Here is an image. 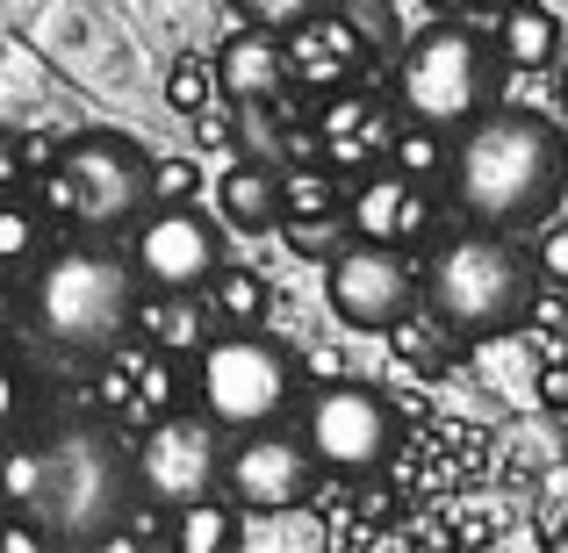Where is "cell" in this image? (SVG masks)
Wrapping results in <instances>:
<instances>
[{
    "instance_id": "6da1fadb",
    "label": "cell",
    "mask_w": 568,
    "mask_h": 553,
    "mask_svg": "<svg viewBox=\"0 0 568 553\" xmlns=\"http://www.w3.org/2000/svg\"><path fill=\"white\" fill-rule=\"evenodd\" d=\"M454 208L475 231H540L568 194V130L532 109H497L454 152Z\"/></svg>"
},
{
    "instance_id": "7a4b0ae2",
    "label": "cell",
    "mask_w": 568,
    "mask_h": 553,
    "mask_svg": "<svg viewBox=\"0 0 568 553\" xmlns=\"http://www.w3.org/2000/svg\"><path fill=\"white\" fill-rule=\"evenodd\" d=\"M540 288H547L540 259L497 231H454L425 259V317L454 346H489V338L518 331L540 303Z\"/></svg>"
},
{
    "instance_id": "3957f363",
    "label": "cell",
    "mask_w": 568,
    "mask_h": 553,
    "mask_svg": "<svg viewBox=\"0 0 568 553\" xmlns=\"http://www.w3.org/2000/svg\"><path fill=\"white\" fill-rule=\"evenodd\" d=\"M130 489H138V460L101 424L72 417L37 439V503L22 518H43L58 546L94 553L109 532L130 525Z\"/></svg>"
},
{
    "instance_id": "277c9868",
    "label": "cell",
    "mask_w": 568,
    "mask_h": 553,
    "mask_svg": "<svg viewBox=\"0 0 568 553\" xmlns=\"http://www.w3.org/2000/svg\"><path fill=\"white\" fill-rule=\"evenodd\" d=\"M22 303H29V324L58 352H115L144 317L138 266L123 252L94 245V237L43 252V266L22 280Z\"/></svg>"
},
{
    "instance_id": "5b68a950",
    "label": "cell",
    "mask_w": 568,
    "mask_h": 553,
    "mask_svg": "<svg viewBox=\"0 0 568 553\" xmlns=\"http://www.w3.org/2000/svg\"><path fill=\"white\" fill-rule=\"evenodd\" d=\"M497 65L504 51L489 37H475L468 22H432L403 43L396 58V101L417 130H446V137H468L483 115H497Z\"/></svg>"
},
{
    "instance_id": "8992f818",
    "label": "cell",
    "mask_w": 568,
    "mask_h": 553,
    "mask_svg": "<svg viewBox=\"0 0 568 553\" xmlns=\"http://www.w3.org/2000/svg\"><path fill=\"white\" fill-rule=\"evenodd\" d=\"M159 194V158L138 137H115V130H87L65 152L43 166V208L72 216L80 231H115L130 216H152Z\"/></svg>"
},
{
    "instance_id": "52a82bcc",
    "label": "cell",
    "mask_w": 568,
    "mask_h": 553,
    "mask_svg": "<svg viewBox=\"0 0 568 553\" xmlns=\"http://www.w3.org/2000/svg\"><path fill=\"white\" fill-rule=\"evenodd\" d=\"M194 396L231 439H252V431H274L295 402H310V388H303V360L281 338L223 331L194 367Z\"/></svg>"
},
{
    "instance_id": "ba28073f",
    "label": "cell",
    "mask_w": 568,
    "mask_h": 553,
    "mask_svg": "<svg viewBox=\"0 0 568 553\" xmlns=\"http://www.w3.org/2000/svg\"><path fill=\"white\" fill-rule=\"evenodd\" d=\"M138 496L166 503L173 518L209 503L223 489V468H231V431L216 424L209 410H173L152 417V431L138 439Z\"/></svg>"
},
{
    "instance_id": "9c48e42d",
    "label": "cell",
    "mask_w": 568,
    "mask_h": 553,
    "mask_svg": "<svg viewBox=\"0 0 568 553\" xmlns=\"http://www.w3.org/2000/svg\"><path fill=\"white\" fill-rule=\"evenodd\" d=\"M303 439L324 460V474H382L396 460V402L367 381H317L303 402Z\"/></svg>"
},
{
    "instance_id": "30bf717a",
    "label": "cell",
    "mask_w": 568,
    "mask_h": 553,
    "mask_svg": "<svg viewBox=\"0 0 568 553\" xmlns=\"http://www.w3.org/2000/svg\"><path fill=\"white\" fill-rule=\"evenodd\" d=\"M144 295H209L223 280V231L194 202H159L130 237Z\"/></svg>"
},
{
    "instance_id": "8fae6325",
    "label": "cell",
    "mask_w": 568,
    "mask_h": 553,
    "mask_svg": "<svg viewBox=\"0 0 568 553\" xmlns=\"http://www.w3.org/2000/svg\"><path fill=\"white\" fill-rule=\"evenodd\" d=\"M324 303L353 331H388L410 309H425V274L403 259V245H367L353 237L332 266H324Z\"/></svg>"
},
{
    "instance_id": "7c38bea8",
    "label": "cell",
    "mask_w": 568,
    "mask_h": 553,
    "mask_svg": "<svg viewBox=\"0 0 568 553\" xmlns=\"http://www.w3.org/2000/svg\"><path fill=\"white\" fill-rule=\"evenodd\" d=\"M324 482V460L310 453V439L295 431H252L231 446V468H223V496L237 511H303Z\"/></svg>"
},
{
    "instance_id": "4fadbf2b",
    "label": "cell",
    "mask_w": 568,
    "mask_h": 553,
    "mask_svg": "<svg viewBox=\"0 0 568 553\" xmlns=\"http://www.w3.org/2000/svg\"><path fill=\"white\" fill-rule=\"evenodd\" d=\"M396 115L382 109V101H367V94H338L332 109L317 115V144H324V166H346V173H382L388 158H396Z\"/></svg>"
},
{
    "instance_id": "5bb4252c",
    "label": "cell",
    "mask_w": 568,
    "mask_h": 553,
    "mask_svg": "<svg viewBox=\"0 0 568 553\" xmlns=\"http://www.w3.org/2000/svg\"><path fill=\"white\" fill-rule=\"evenodd\" d=\"M346 216H353V237H367V245H410L417 231H432V194L403 181L396 166H382L353 187Z\"/></svg>"
},
{
    "instance_id": "9a60e30c",
    "label": "cell",
    "mask_w": 568,
    "mask_h": 553,
    "mask_svg": "<svg viewBox=\"0 0 568 553\" xmlns=\"http://www.w3.org/2000/svg\"><path fill=\"white\" fill-rule=\"evenodd\" d=\"M288 86V37H266V29H237L216 51V94L237 109H274V94Z\"/></svg>"
},
{
    "instance_id": "2e32d148",
    "label": "cell",
    "mask_w": 568,
    "mask_h": 553,
    "mask_svg": "<svg viewBox=\"0 0 568 553\" xmlns=\"http://www.w3.org/2000/svg\"><path fill=\"white\" fill-rule=\"evenodd\" d=\"M361 51L367 43L346 14H317V22H303L288 37V80L317 86V94H338V86L353 80V65H361Z\"/></svg>"
},
{
    "instance_id": "e0dca14e",
    "label": "cell",
    "mask_w": 568,
    "mask_h": 553,
    "mask_svg": "<svg viewBox=\"0 0 568 553\" xmlns=\"http://www.w3.org/2000/svg\"><path fill=\"white\" fill-rule=\"evenodd\" d=\"M216 208L231 231H281L288 223V173H266L237 158L231 173L216 181Z\"/></svg>"
},
{
    "instance_id": "ac0fdd59",
    "label": "cell",
    "mask_w": 568,
    "mask_h": 553,
    "mask_svg": "<svg viewBox=\"0 0 568 553\" xmlns=\"http://www.w3.org/2000/svg\"><path fill=\"white\" fill-rule=\"evenodd\" d=\"M138 338L152 352H209L216 346V317H209V295H144Z\"/></svg>"
},
{
    "instance_id": "d6986e66",
    "label": "cell",
    "mask_w": 568,
    "mask_h": 553,
    "mask_svg": "<svg viewBox=\"0 0 568 553\" xmlns=\"http://www.w3.org/2000/svg\"><path fill=\"white\" fill-rule=\"evenodd\" d=\"M497 51H504V65H526V72L555 65V58H561V22H555V8H540V0H518V8H504Z\"/></svg>"
},
{
    "instance_id": "ffe728a7",
    "label": "cell",
    "mask_w": 568,
    "mask_h": 553,
    "mask_svg": "<svg viewBox=\"0 0 568 553\" xmlns=\"http://www.w3.org/2000/svg\"><path fill=\"white\" fill-rule=\"evenodd\" d=\"M43 216H51V208H43L37 194H8V202H0V266L14 274V288L43 266Z\"/></svg>"
},
{
    "instance_id": "44dd1931",
    "label": "cell",
    "mask_w": 568,
    "mask_h": 553,
    "mask_svg": "<svg viewBox=\"0 0 568 553\" xmlns=\"http://www.w3.org/2000/svg\"><path fill=\"white\" fill-rule=\"evenodd\" d=\"M245 546V511H237L231 496H209V503H194V511L173 518V553H237Z\"/></svg>"
},
{
    "instance_id": "7402d4cb",
    "label": "cell",
    "mask_w": 568,
    "mask_h": 553,
    "mask_svg": "<svg viewBox=\"0 0 568 553\" xmlns=\"http://www.w3.org/2000/svg\"><path fill=\"white\" fill-rule=\"evenodd\" d=\"M454 152H460V137H446V130H403L396 137V158L388 166L403 173V181H417V187H432V181H454Z\"/></svg>"
},
{
    "instance_id": "603a6c76",
    "label": "cell",
    "mask_w": 568,
    "mask_h": 553,
    "mask_svg": "<svg viewBox=\"0 0 568 553\" xmlns=\"http://www.w3.org/2000/svg\"><path fill=\"white\" fill-rule=\"evenodd\" d=\"M209 317H216V331H260L266 280L260 274H223L216 288H209Z\"/></svg>"
},
{
    "instance_id": "cb8c5ba5",
    "label": "cell",
    "mask_w": 568,
    "mask_h": 553,
    "mask_svg": "<svg viewBox=\"0 0 568 553\" xmlns=\"http://www.w3.org/2000/svg\"><path fill=\"white\" fill-rule=\"evenodd\" d=\"M288 216H346V187L332 166H295L288 173Z\"/></svg>"
},
{
    "instance_id": "d4e9b609",
    "label": "cell",
    "mask_w": 568,
    "mask_h": 553,
    "mask_svg": "<svg viewBox=\"0 0 568 553\" xmlns=\"http://www.w3.org/2000/svg\"><path fill=\"white\" fill-rule=\"evenodd\" d=\"M353 216H288V252H303V259H317V266H332L338 252L353 245V231H346Z\"/></svg>"
},
{
    "instance_id": "484cf974",
    "label": "cell",
    "mask_w": 568,
    "mask_h": 553,
    "mask_svg": "<svg viewBox=\"0 0 568 553\" xmlns=\"http://www.w3.org/2000/svg\"><path fill=\"white\" fill-rule=\"evenodd\" d=\"M237 14H245V29H266V37H295L303 22H317V0H231Z\"/></svg>"
},
{
    "instance_id": "4316f807",
    "label": "cell",
    "mask_w": 568,
    "mask_h": 553,
    "mask_svg": "<svg viewBox=\"0 0 568 553\" xmlns=\"http://www.w3.org/2000/svg\"><path fill=\"white\" fill-rule=\"evenodd\" d=\"M8 503L14 511L37 503V439H14V453H8Z\"/></svg>"
},
{
    "instance_id": "83f0119b",
    "label": "cell",
    "mask_w": 568,
    "mask_h": 553,
    "mask_svg": "<svg viewBox=\"0 0 568 553\" xmlns=\"http://www.w3.org/2000/svg\"><path fill=\"white\" fill-rule=\"evenodd\" d=\"M209 86H216V65H181L166 80V94L181 101V115H209Z\"/></svg>"
},
{
    "instance_id": "f1b7e54d",
    "label": "cell",
    "mask_w": 568,
    "mask_h": 553,
    "mask_svg": "<svg viewBox=\"0 0 568 553\" xmlns=\"http://www.w3.org/2000/svg\"><path fill=\"white\" fill-rule=\"evenodd\" d=\"M532 259H540V280H547V288H568V223H547Z\"/></svg>"
},
{
    "instance_id": "f546056e",
    "label": "cell",
    "mask_w": 568,
    "mask_h": 553,
    "mask_svg": "<svg viewBox=\"0 0 568 553\" xmlns=\"http://www.w3.org/2000/svg\"><path fill=\"white\" fill-rule=\"evenodd\" d=\"M94 553H144V532H138V525H123V532H109V540H101Z\"/></svg>"
},
{
    "instance_id": "4dcf8cb0",
    "label": "cell",
    "mask_w": 568,
    "mask_h": 553,
    "mask_svg": "<svg viewBox=\"0 0 568 553\" xmlns=\"http://www.w3.org/2000/svg\"><path fill=\"white\" fill-rule=\"evenodd\" d=\"M58 553H80V546H58Z\"/></svg>"
},
{
    "instance_id": "1f68e13d",
    "label": "cell",
    "mask_w": 568,
    "mask_h": 553,
    "mask_svg": "<svg viewBox=\"0 0 568 553\" xmlns=\"http://www.w3.org/2000/svg\"><path fill=\"white\" fill-rule=\"evenodd\" d=\"M561 101H568V80H561Z\"/></svg>"
},
{
    "instance_id": "d6a6232c",
    "label": "cell",
    "mask_w": 568,
    "mask_h": 553,
    "mask_svg": "<svg viewBox=\"0 0 568 553\" xmlns=\"http://www.w3.org/2000/svg\"><path fill=\"white\" fill-rule=\"evenodd\" d=\"M504 8H518V0H504Z\"/></svg>"
},
{
    "instance_id": "836d02e7",
    "label": "cell",
    "mask_w": 568,
    "mask_h": 553,
    "mask_svg": "<svg viewBox=\"0 0 568 553\" xmlns=\"http://www.w3.org/2000/svg\"><path fill=\"white\" fill-rule=\"evenodd\" d=\"M346 8H353V0H346Z\"/></svg>"
}]
</instances>
